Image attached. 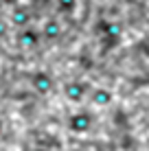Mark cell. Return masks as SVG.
<instances>
[{"label":"cell","mask_w":149,"mask_h":151,"mask_svg":"<svg viewBox=\"0 0 149 151\" xmlns=\"http://www.w3.org/2000/svg\"><path fill=\"white\" fill-rule=\"evenodd\" d=\"M66 127H68L70 134L83 136V134H88L90 129L94 127V114L90 110H75L68 116V121H66Z\"/></svg>","instance_id":"cell-1"},{"label":"cell","mask_w":149,"mask_h":151,"mask_svg":"<svg viewBox=\"0 0 149 151\" xmlns=\"http://www.w3.org/2000/svg\"><path fill=\"white\" fill-rule=\"evenodd\" d=\"M61 92H64V99H66L68 103H73V105H79V103H83L86 99L90 96V86H88L86 81L70 79V81L64 83Z\"/></svg>","instance_id":"cell-2"},{"label":"cell","mask_w":149,"mask_h":151,"mask_svg":"<svg viewBox=\"0 0 149 151\" xmlns=\"http://www.w3.org/2000/svg\"><path fill=\"white\" fill-rule=\"evenodd\" d=\"M29 83H31V88H33V92H37V94H50V92L55 90V86H57V81H55V77L50 75V72H46V70H35L33 75L29 77Z\"/></svg>","instance_id":"cell-3"},{"label":"cell","mask_w":149,"mask_h":151,"mask_svg":"<svg viewBox=\"0 0 149 151\" xmlns=\"http://www.w3.org/2000/svg\"><path fill=\"white\" fill-rule=\"evenodd\" d=\"M96 31H99V40L101 44L105 46V48H112V46H116L123 37V31L119 24L114 22H107V20H103V22H99V27H96Z\"/></svg>","instance_id":"cell-4"},{"label":"cell","mask_w":149,"mask_h":151,"mask_svg":"<svg viewBox=\"0 0 149 151\" xmlns=\"http://www.w3.org/2000/svg\"><path fill=\"white\" fill-rule=\"evenodd\" d=\"M40 42H42V33H40L37 29H33V27L22 29V31H20V35H18V44L22 46V48H27V50L37 48Z\"/></svg>","instance_id":"cell-5"},{"label":"cell","mask_w":149,"mask_h":151,"mask_svg":"<svg viewBox=\"0 0 149 151\" xmlns=\"http://www.w3.org/2000/svg\"><path fill=\"white\" fill-rule=\"evenodd\" d=\"M90 103L94 107H110L114 103V94L107 88H92L90 90Z\"/></svg>","instance_id":"cell-6"},{"label":"cell","mask_w":149,"mask_h":151,"mask_svg":"<svg viewBox=\"0 0 149 151\" xmlns=\"http://www.w3.org/2000/svg\"><path fill=\"white\" fill-rule=\"evenodd\" d=\"M29 22H31V11H29L27 4H15V7H11V24L27 29Z\"/></svg>","instance_id":"cell-7"},{"label":"cell","mask_w":149,"mask_h":151,"mask_svg":"<svg viewBox=\"0 0 149 151\" xmlns=\"http://www.w3.org/2000/svg\"><path fill=\"white\" fill-rule=\"evenodd\" d=\"M40 33H42V40H57L61 35V22L55 20V18L46 20L42 24V31H40Z\"/></svg>","instance_id":"cell-8"},{"label":"cell","mask_w":149,"mask_h":151,"mask_svg":"<svg viewBox=\"0 0 149 151\" xmlns=\"http://www.w3.org/2000/svg\"><path fill=\"white\" fill-rule=\"evenodd\" d=\"M57 9L61 13H73L77 9V0H57Z\"/></svg>","instance_id":"cell-9"},{"label":"cell","mask_w":149,"mask_h":151,"mask_svg":"<svg viewBox=\"0 0 149 151\" xmlns=\"http://www.w3.org/2000/svg\"><path fill=\"white\" fill-rule=\"evenodd\" d=\"M7 33H9V24L4 22V20H0V40L7 37Z\"/></svg>","instance_id":"cell-10"},{"label":"cell","mask_w":149,"mask_h":151,"mask_svg":"<svg viewBox=\"0 0 149 151\" xmlns=\"http://www.w3.org/2000/svg\"><path fill=\"white\" fill-rule=\"evenodd\" d=\"M2 4H7V7H15V4H20L18 0H0Z\"/></svg>","instance_id":"cell-11"},{"label":"cell","mask_w":149,"mask_h":151,"mask_svg":"<svg viewBox=\"0 0 149 151\" xmlns=\"http://www.w3.org/2000/svg\"><path fill=\"white\" fill-rule=\"evenodd\" d=\"M33 151H53L50 147H46V145H37V147H35Z\"/></svg>","instance_id":"cell-12"},{"label":"cell","mask_w":149,"mask_h":151,"mask_svg":"<svg viewBox=\"0 0 149 151\" xmlns=\"http://www.w3.org/2000/svg\"><path fill=\"white\" fill-rule=\"evenodd\" d=\"M0 136H2V125H0Z\"/></svg>","instance_id":"cell-13"}]
</instances>
